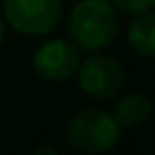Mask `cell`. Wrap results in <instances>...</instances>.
I'll use <instances>...</instances> for the list:
<instances>
[{
  "label": "cell",
  "mask_w": 155,
  "mask_h": 155,
  "mask_svg": "<svg viewBox=\"0 0 155 155\" xmlns=\"http://www.w3.org/2000/svg\"><path fill=\"white\" fill-rule=\"evenodd\" d=\"M119 32L117 9L110 0H79L68 15L70 41L89 53L106 49Z\"/></svg>",
  "instance_id": "1"
},
{
  "label": "cell",
  "mask_w": 155,
  "mask_h": 155,
  "mask_svg": "<svg viewBox=\"0 0 155 155\" xmlns=\"http://www.w3.org/2000/svg\"><path fill=\"white\" fill-rule=\"evenodd\" d=\"M121 136L115 115L102 108H81L66 123V142L83 153H106Z\"/></svg>",
  "instance_id": "2"
},
{
  "label": "cell",
  "mask_w": 155,
  "mask_h": 155,
  "mask_svg": "<svg viewBox=\"0 0 155 155\" xmlns=\"http://www.w3.org/2000/svg\"><path fill=\"white\" fill-rule=\"evenodd\" d=\"M7 24L24 36L53 32L64 15L62 0H0Z\"/></svg>",
  "instance_id": "3"
},
{
  "label": "cell",
  "mask_w": 155,
  "mask_h": 155,
  "mask_svg": "<svg viewBox=\"0 0 155 155\" xmlns=\"http://www.w3.org/2000/svg\"><path fill=\"white\" fill-rule=\"evenodd\" d=\"M77 77L81 91L98 102L115 100L125 87V70L121 64L110 55H100L98 51L96 55L81 60Z\"/></svg>",
  "instance_id": "4"
},
{
  "label": "cell",
  "mask_w": 155,
  "mask_h": 155,
  "mask_svg": "<svg viewBox=\"0 0 155 155\" xmlns=\"http://www.w3.org/2000/svg\"><path fill=\"white\" fill-rule=\"evenodd\" d=\"M34 72L47 81H68L81 66V49L70 38L45 41L32 58Z\"/></svg>",
  "instance_id": "5"
},
{
  "label": "cell",
  "mask_w": 155,
  "mask_h": 155,
  "mask_svg": "<svg viewBox=\"0 0 155 155\" xmlns=\"http://www.w3.org/2000/svg\"><path fill=\"white\" fill-rule=\"evenodd\" d=\"M153 115V100L147 94H127L115 104V119L121 127H140Z\"/></svg>",
  "instance_id": "6"
},
{
  "label": "cell",
  "mask_w": 155,
  "mask_h": 155,
  "mask_svg": "<svg viewBox=\"0 0 155 155\" xmlns=\"http://www.w3.org/2000/svg\"><path fill=\"white\" fill-rule=\"evenodd\" d=\"M134 17L127 28V43L136 55L155 60V11L151 9Z\"/></svg>",
  "instance_id": "7"
},
{
  "label": "cell",
  "mask_w": 155,
  "mask_h": 155,
  "mask_svg": "<svg viewBox=\"0 0 155 155\" xmlns=\"http://www.w3.org/2000/svg\"><path fill=\"white\" fill-rule=\"evenodd\" d=\"M113 7L127 15H140L155 9V0H110Z\"/></svg>",
  "instance_id": "8"
},
{
  "label": "cell",
  "mask_w": 155,
  "mask_h": 155,
  "mask_svg": "<svg viewBox=\"0 0 155 155\" xmlns=\"http://www.w3.org/2000/svg\"><path fill=\"white\" fill-rule=\"evenodd\" d=\"M5 43V24H2V19H0V45Z\"/></svg>",
  "instance_id": "9"
},
{
  "label": "cell",
  "mask_w": 155,
  "mask_h": 155,
  "mask_svg": "<svg viewBox=\"0 0 155 155\" xmlns=\"http://www.w3.org/2000/svg\"><path fill=\"white\" fill-rule=\"evenodd\" d=\"M36 153H55V149H51V147H41V149H36Z\"/></svg>",
  "instance_id": "10"
}]
</instances>
